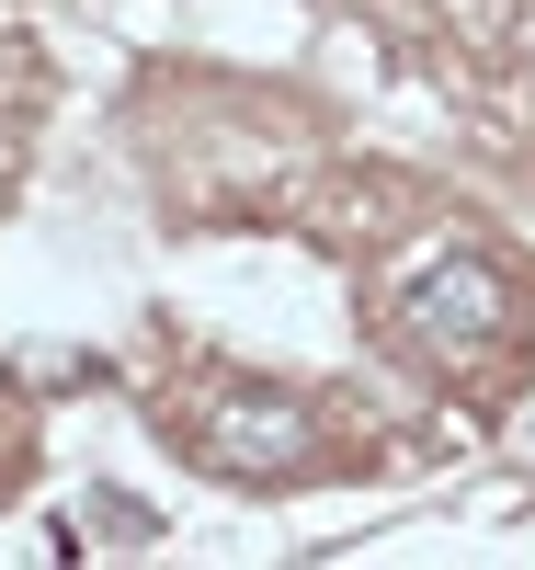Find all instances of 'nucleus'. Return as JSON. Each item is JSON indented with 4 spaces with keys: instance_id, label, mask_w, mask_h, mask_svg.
I'll return each instance as SVG.
<instances>
[{
    "instance_id": "obj_1",
    "label": "nucleus",
    "mask_w": 535,
    "mask_h": 570,
    "mask_svg": "<svg viewBox=\"0 0 535 570\" xmlns=\"http://www.w3.org/2000/svg\"><path fill=\"white\" fill-rule=\"evenodd\" d=\"M160 422L182 434L194 468H217V480H297V468L330 445V434H319V400H308V389H262V376H206V389H171Z\"/></svg>"
},
{
    "instance_id": "obj_2",
    "label": "nucleus",
    "mask_w": 535,
    "mask_h": 570,
    "mask_svg": "<svg viewBox=\"0 0 535 570\" xmlns=\"http://www.w3.org/2000/svg\"><path fill=\"white\" fill-rule=\"evenodd\" d=\"M387 331L433 365V376H491L524 331V297L491 252H433L399 274V297H387Z\"/></svg>"
},
{
    "instance_id": "obj_3",
    "label": "nucleus",
    "mask_w": 535,
    "mask_h": 570,
    "mask_svg": "<svg viewBox=\"0 0 535 570\" xmlns=\"http://www.w3.org/2000/svg\"><path fill=\"white\" fill-rule=\"evenodd\" d=\"M524 58H535V12H524Z\"/></svg>"
}]
</instances>
